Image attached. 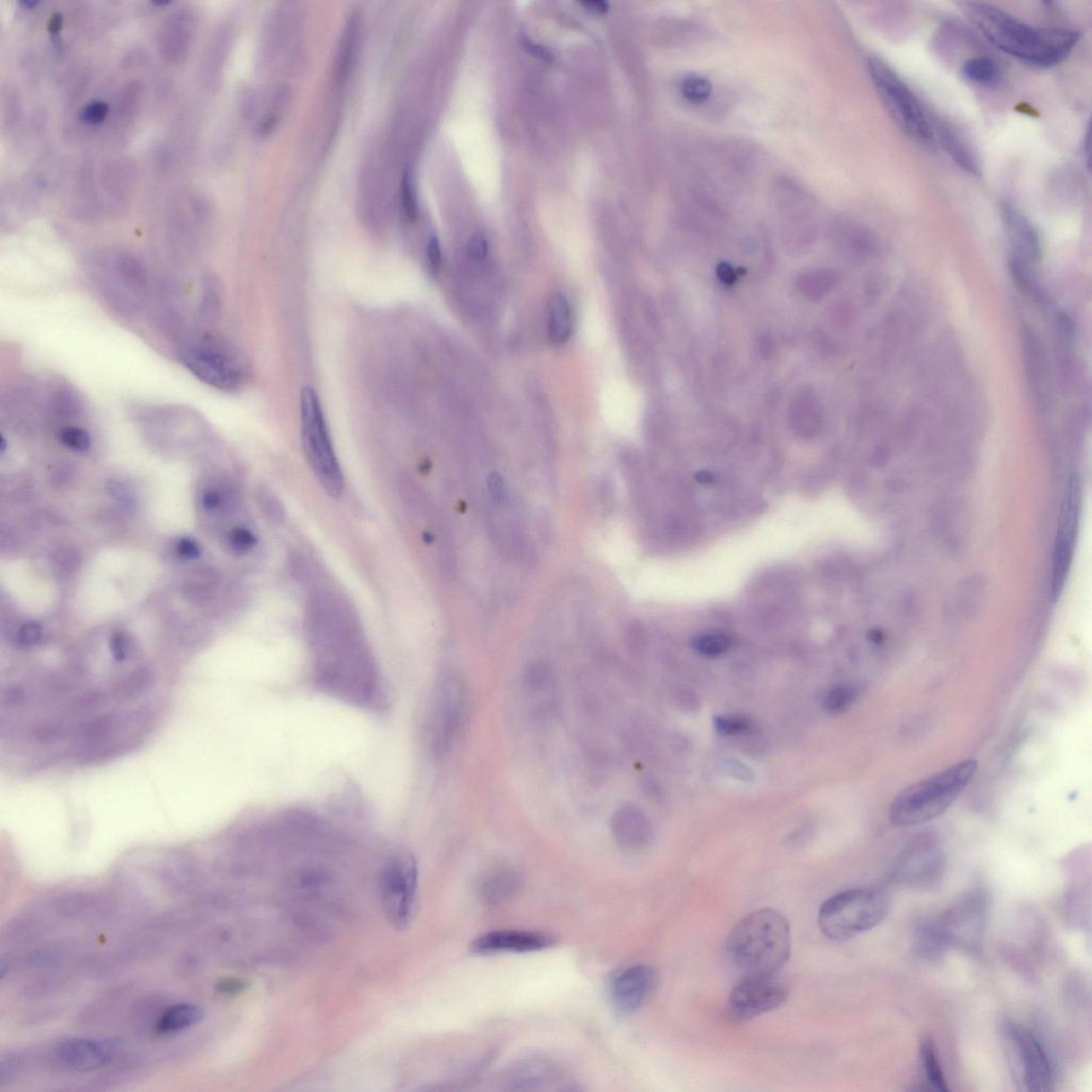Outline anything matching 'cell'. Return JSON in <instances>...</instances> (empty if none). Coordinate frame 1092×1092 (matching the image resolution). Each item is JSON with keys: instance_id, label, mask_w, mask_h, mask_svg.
I'll list each match as a JSON object with an SVG mask.
<instances>
[{"instance_id": "23", "label": "cell", "mask_w": 1092, "mask_h": 1092, "mask_svg": "<svg viewBox=\"0 0 1092 1092\" xmlns=\"http://www.w3.org/2000/svg\"><path fill=\"white\" fill-rule=\"evenodd\" d=\"M203 1010L194 1004H176L167 1008L158 1022V1032L163 1035L181 1033L200 1024Z\"/></svg>"}, {"instance_id": "26", "label": "cell", "mask_w": 1092, "mask_h": 1092, "mask_svg": "<svg viewBox=\"0 0 1092 1092\" xmlns=\"http://www.w3.org/2000/svg\"><path fill=\"white\" fill-rule=\"evenodd\" d=\"M548 338L555 345L567 342L572 333V316L567 300L562 294H555L548 304Z\"/></svg>"}, {"instance_id": "1", "label": "cell", "mask_w": 1092, "mask_h": 1092, "mask_svg": "<svg viewBox=\"0 0 1092 1092\" xmlns=\"http://www.w3.org/2000/svg\"><path fill=\"white\" fill-rule=\"evenodd\" d=\"M964 14L988 41L1027 66L1048 68L1072 53L1080 34L1066 27L1039 28L992 5L969 3Z\"/></svg>"}, {"instance_id": "49", "label": "cell", "mask_w": 1092, "mask_h": 1092, "mask_svg": "<svg viewBox=\"0 0 1092 1092\" xmlns=\"http://www.w3.org/2000/svg\"><path fill=\"white\" fill-rule=\"evenodd\" d=\"M61 26H62V17L59 14H55L53 17H50V24H49V29H50V32L56 33L58 32H59L61 29Z\"/></svg>"}, {"instance_id": "22", "label": "cell", "mask_w": 1092, "mask_h": 1092, "mask_svg": "<svg viewBox=\"0 0 1092 1092\" xmlns=\"http://www.w3.org/2000/svg\"><path fill=\"white\" fill-rule=\"evenodd\" d=\"M935 139L943 148L947 155L950 156L952 161L961 167L964 172L970 176H978L980 173V167L978 156L974 153L970 144L967 141L961 131L956 130L946 121L934 119L932 120Z\"/></svg>"}, {"instance_id": "27", "label": "cell", "mask_w": 1092, "mask_h": 1092, "mask_svg": "<svg viewBox=\"0 0 1092 1092\" xmlns=\"http://www.w3.org/2000/svg\"><path fill=\"white\" fill-rule=\"evenodd\" d=\"M961 74L969 83L979 86H997L1002 77V69L998 63L989 56H975L969 58L961 67Z\"/></svg>"}, {"instance_id": "47", "label": "cell", "mask_w": 1092, "mask_h": 1092, "mask_svg": "<svg viewBox=\"0 0 1092 1092\" xmlns=\"http://www.w3.org/2000/svg\"><path fill=\"white\" fill-rule=\"evenodd\" d=\"M221 502V496L213 491H208L203 496V506L206 510H211L216 508Z\"/></svg>"}, {"instance_id": "11", "label": "cell", "mask_w": 1092, "mask_h": 1092, "mask_svg": "<svg viewBox=\"0 0 1092 1092\" xmlns=\"http://www.w3.org/2000/svg\"><path fill=\"white\" fill-rule=\"evenodd\" d=\"M1011 1061L1015 1074L1027 1091L1053 1090L1055 1073L1047 1049L1040 1039L1024 1025L1009 1022L1004 1028Z\"/></svg>"}, {"instance_id": "35", "label": "cell", "mask_w": 1092, "mask_h": 1092, "mask_svg": "<svg viewBox=\"0 0 1092 1092\" xmlns=\"http://www.w3.org/2000/svg\"><path fill=\"white\" fill-rule=\"evenodd\" d=\"M714 725L720 736H733L749 730L750 721L736 716H719L715 718Z\"/></svg>"}, {"instance_id": "25", "label": "cell", "mask_w": 1092, "mask_h": 1092, "mask_svg": "<svg viewBox=\"0 0 1092 1092\" xmlns=\"http://www.w3.org/2000/svg\"><path fill=\"white\" fill-rule=\"evenodd\" d=\"M913 949L927 961H937L944 956L947 947L935 929L933 918L918 922L913 930Z\"/></svg>"}, {"instance_id": "29", "label": "cell", "mask_w": 1092, "mask_h": 1092, "mask_svg": "<svg viewBox=\"0 0 1092 1092\" xmlns=\"http://www.w3.org/2000/svg\"><path fill=\"white\" fill-rule=\"evenodd\" d=\"M921 1060L925 1071L926 1078L929 1086L935 1091H947L946 1080L944 1073L942 1071L940 1061L937 1055V1051L932 1040H924L920 1049Z\"/></svg>"}, {"instance_id": "4", "label": "cell", "mask_w": 1092, "mask_h": 1092, "mask_svg": "<svg viewBox=\"0 0 1092 1092\" xmlns=\"http://www.w3.org/2000/svg\"><path fill=\"white\" fill-rule=\"evenodd\" d=\"M92 284L104 304L125 320H135L151 304L154 286L147 265L135 254L112 250L88 266Z\"/></svg>"}, {"instance_id": "8", "label": "cell", "mask_w": 1092, "mask_h": 1092, "mask_svg": "<svg viewBox=\"0 0 1092 1092\" xmlns=\"http://www.w3.org/2000/svg\"><path fill=\"white\" fill-rule=\"evenodd\" d=\"M870 77L882 105L907 136L923 147L937 146L932 119L899 75L880 58L871 57Z\"/></svg>"}, {"instance_id": "6", "label": "cell", "mask_w": 1092, "mask_h": 1092, "mask_svg": "<svg viewBox=\"0 0 1092 1092\" xmlns=\"http://www.w3.org/2000/svg\"><path fill=\"white\" fill-rule=\"evenodd\" d=\"M176 350L178 361L195 378L213 389L234 393L249 380L250 369L244 355L217 334L194 333Z\"/></svg>"}, {"instance_id": "13", "label": "cell", "mask_w": 1092, "mask_h": 1092, "mask_svg": "<svg viewBox=\"0 0 1092 1092\" xmlns=\"http://www.w3.org/2000/svg\"><path fill=\"white\" fill-rule=\"evenodd\" d=\"M1082 492L1077 476L1069 479L1064 501H1062L1059 528L1055 537L1053 560H1051V594L1060 599L1070 572L1080 519Z\"/></svg>"}, {"instance_id": "38", "label": "cell", "mask_w": 1092, "mask_h": 1092, "mask_svg": "<svg viewBox=\"0 0 1092 1092\" xmlns=\"http://www.w3.org/2000/svg\"><path fill=\"white\" fill-rule=\"evenodd\" d=\"M230 545L239 552H247L256 546L257 539L246 528H235L230 536Z\"/></svg>"}, {"instance_id": "48", "label": "cell", "mask_w": 1092, "mask_h": 1092, "mask_svg": "<svg viewBox=\"0 0 1092 1092\" xmlns=\"http://www.w3.org/2000/svg\"><path fill=\"white\" fill-rule=\"evenodd\" d=\"M241 988H242V985L240 984V982H239V981H237V980H228V981H223V982H222V984H221V988H219V990H221V992H228V993H230V992H236V991H239V990H240V989H241Z\"/></svg>"}, {"instance_id": "3", "label": "cell", "mask_w": 1092, "mask_h": 1092, "mask_svg": "<svg viewBox=\"0 0 1092 1092\" xmlns=\"http://www.w3.org/2000/svg\"><path fill=\"white\" fill-rule=\"evenodd\" d=\"M790 950L789 921L772 908L745 916L726 941L727 956L745 976H777L788 962Z\"/></svg>"}, {"instance_id": "24", "label": "cell", "mask_w": 1092, "mask_h": 1092, "mask_svg": "<svg viewBox=\"0 0 1092 1092\" xmlns=\"http://www.w3.org/2000/svg\"><path fill=\"white\" fill-rule=\"evenodd\" d=\"M519 886V876L511 870H495L485 876L479 886L482 898L488 904L502 903L510 898Z\"/></svg>"}, {"instance_id": "40", "label": "cell", "mask_w": 1092, "mask_h": 1092, "mask_svg": "<svg viewBox=\"0 0 1092 1092\" xmlns=\"http://www.w3.org/2000/svg\"><path fill=\"white\" fill-rule=\"evenodd\" d=\"M488 485L491 498L498 504H502L507 498V489L504 479L498 473L490 474L488 477Z\"/></svg>"}, {"instance_id": "42", "label": "cell", "mask_w": 1092, "mask_h": 1092, "mask_svg": "<svg viewBox=\"0 0 1092 1092\" xmlns=\"http://www.w3.org/2000/svg\"><path fill=\"white\" fill-rule=\"evenodd\" d=\"M107 113V104L103 102H95L85 109L82 118L86 123L96 124L101 123L102 121L106 118Z\"/></svg>"}, {"instance_id": "19", "label": "cell", "mask_w": 1092, "mask_h": 1092, "mask_svg": "<svg viewBox=\"0 0 1092 1092\" xmlns=\"http://www.w3.org/2000/svg\"><path fill=\"white\" fill-rule=\"evenodd\" d=\"M552 945L553 938L546 934L525 930H499L484 934L474 941L472 951L477 954L491 955L501 952H538Z\"/></svg>"}, {"instance_id": "36", "label": "cell", "mask_w": 1092, "mask_h": 1092, "mask_svg": "<svg viewBox=\"0 0 1092 1092\" xmlns=\"http://www.w3.org/2000/svg\"><path fill=\"white\" fill-rule=\"evenodd\" d=\"M356 32H357L356 17H352V19L348 23V26H347V28H346V32L344 34L343 49H342V53H340V63H339V68H340L339 73L340 74L345 73L347 71V69H348V68H349L350 61H351V56H352V50H354V44L356 42Z\"/></svg>"}, {"instance_id": "30", "label": "cell", "mask_w": 1092, "mask_h": 1092, "mask_svg": "<svg viewBox=\"0 0 1092 1092\" xmlns=\"http://www.w3.org/2000/svg\"><path fill=\"white\" fill-rule=\"evenodd\" d=\"M525 685L529 692L540 693L552 689L554 685L553 670L546 663L537 662L530 663L525 672Z\"/></svg>"}, {"instance_id": "43", "label": "cell", "mask_w": 1092, "mask_h": 1092, "mask_svg": "<svg viewBox=\"0 0 1092 1092\" xmlns=\"http://www.w3.org/2000/svg\"><path fill=\"white\" fill-rule=\"evenodd\" d=\"M427 259H429V267L432 271H438L442 266V250L440 241L437 237H432L427 246Z\"/></svg>"}, {"instance_id": "7", "label": "cell", "mask_w": 1092, "mask_h": 1092, "mask_svg": "<svg viewBox=\"0 0 1092 1092\" xmlns=\"http://www.w3.org/2000/svg\"><path fill=\"white\" fill-rule=\"evenodd\" d=\"M888 911L887 894L881 889H847L834 895L820 907L818 925L828 939L847 941L880 925Z\"/></svg>"}, {"instance_id": "34", "label": "cell", "mask_w": 1092, "mask_h": 1092, "mask_svg": "<svg viewBox=\"0 0 1092 1092\" xmlns=\"http://www.w3.org/2000/svg\"><path fill=\"white\" fill-rule=\"evenodd\" d=\"M402 204L404 215L410 221H415L419 216V206L414 193L412 172L410 169L404 171L402 176Z\"/></svg>"}, {"instance_id": "46", "label": "cell", "mask_w": 1092, "mask_h": 1092, "mask_svg": "<svg viewBox=\"0 0 1092 1092\" xmlns=\"http://www.w3.org/2000/svg\"><path fill=\"white\" fill-rule=\"evenodd\" d=\"M585 7L593 13L605 14L608 13L609 4L604 0H585L582 3Z\"/></svg>"}, {"instance_id": "20", "label": "cell", "mask_w": 1092, "mask_h": 1092, "mask_svg": "<svg viewBox=\"0 0 1092 1092\" xmlns=\"http://www.w3.org/2000/svg\"><path fill=\"white\" fill-rule=\"evenodd\" d=\"M610 830L618 845L627 851H638L650 841L648 819L632 805L617 808L610 819Z\"/></svg>"}, {"instance_id": "18", "label": "cell", "mask_w": 1092, "mask_h": 1092, "mask_svg": "<svg viewBox=\"0 0 1092 1092\" xmlns=\"http://www.w3.org/2000/svg\"><path fill=\"white\" fill-rule=\"evenodd\" d=\"M1002 221L1014 251L1013 261L1025 266L1038 263L1042 257V244L1037 230L1024 212L1010 202H1005Z\"/></svg>"}, {"instance_id": "21", "label": "cell", "mask_w": 1092, "mask_h": 1092, "mask_svg": "<svg viewBox=\"0 0 1092 1092\" xmlns=\"http://www.w3.org/2000/svg\"><path fill=\"white\" fill-rule=\"evenodd\" d=\"M57 1056L68 1068L77 1071H91L108 1064L111 1051L95 1040L73 1038L58 1045Z\"/></svg>"}, {"instance_id": "5", "label": "cell", "mask_w": 1092, "mask_h": 1092, "mask_svg": "<svg viewBox=\"0 0 1092 1092\" xmlns=\"http://www.w3.org/2000/svg\"><path fill=\"white\" fill-rule=\"evenodd\" d=\"M979 763L968 759L916 784L895 797L889 820L899 828L915 827L944 814L972 782Z\"/></svg>"}, {"instance_id": "14", "label": "cell", "mask_w": 1092, "mask_h": 1092, "mask_svg": "<svg viewBox=\"0 0 1092 1092\" xmlns=\"http://www.w3.org/2000/svg\"><path fill=\"white\" fill-rule=\"evenodd\" d=\"M788 997V988L776 976H745L727 999L726 1015L744 1024L781 1007Z\"/></svg>"}, {"instance_id": "32", "label": "cell", "mask_w": 1092, "mask_h": 1092, "mask_svg": "<svg viewBox=\"0 0 1092 1092\" xmlns=\"http://www.w3.org/2000/svg\"><path fill=\"white\" fill-rule=\"evenodd\" d=\"M856 691L849 685H839L832 689L824 699V707L830 713H839L853 701Z\"/></svg>"}, {"instance_id": "28", "label": "cell", "mask_w": 1092, "mask_h": 1092, "mask_svg": "<svg viewBox=\"0 0 1092 1092\" xmlns=\"http://www.w3.org/2000/svg\"><path fill=\"white\" fill-rule=\"evenodd\" d=\"M733 644L729 634L720 629H708L698 634L692 641L693 649L707 657H717L730 650Z\"/></svg>"}, {"instance_id": "41", "label": "cell", "mask_w": 1092, "mask_h": 1092, "mask_svg": "<svg viewBox=\"0 0 1092 1092\" xmlns=\"http://www.w3.org/2000/svg\"><path fill=\"white\" fill-rule=\"evenodd\" d=\"M470 257L476 261H482L488 256L489 245L488 240L483 233L474 235L467 247Z\"/></svg>"}, {"instance_id": "39", "label": "cell", "mask_w": 1092, "mask_h": 1092, "mask_svg": "<svg viewBox=\"0 0 1092 1092\" xmlns=\"http://www.w3.org/2000/svg\"><path fill=\"white\" fill-rule=\"evenodd\" d=\"M111 652L113 660L123 663L130 655L129 643L123 633H114L111 639Z\"/></svg>"}, {"instance_id": "45", "label": "cell", "mask_w": 1092, "mask_h": 1092, "mask_svg": "<svg viewBox=\"0 0 1092 1092\" xmlns=\"http://www.w3.org/2000/svg\"><path fill=\"white\" fill-rule=\"evenodd\" d=\"M523 43L531 54L540 58V59H550V53L543 46L531 42L529 39H525Z\"/></svg>"}, {"instance_id": "16", "label": "cell", "mask_w": 1092, "mask_h": 1092, "mask_svg": "<svg viewBox=\"0 0 1092 1092\" xmlns=\"http://www.w3.org/2000/svg\"><path fill=\"white\" fill-rule=\"evenodd\" d=\"M657 981L655 969L645 964L624 970L611 982L612 1006L621 1015L637 1013L655 990Z\"/></svg>"}, {"instance_id": "12", "label": "cell", "mask_w": 1092, "mask_h": 1092, "mask_svg": "<svg viewBox=\"0 0 1092 1092\" xmlns=\"http://www.w3.org/2000/svg\"><path fill=\"white\" fill-rule=\"evenodd\" d=\"M418 880V865L408 853L393 856L381 871V903L387 921L397 930L406 929L411 922Z\"/></svg>"}, {"instance_id": "2", "label": "cell", "mask_w": 1092, "mask_h": 1092, "mask_svg": "<svg viewBox=\"0 0 1092 1092\" xmlns=\"http://www.w3.org/2000/svg\"><path fill=\"white\" fill-rule=\"evenodd\" d=\"M311 640L317 654V680L323 689L356 704H369L378 698L377 668L355 622L327 629Z\"/></svg>"}, {"instance_id": "9", "label": "cell", "mask_w": 1092, "mask_h": 1092, "mask_svg": "<svg viewBox=\"0 0 1092 1092\" xmlns=\"http://www.w3.org/2000/svg\"><path fill=\"white\" fill-rule=\"evenodd\" d=\"M300 413L303 450L311 469L323 490L332 498H338L344 490V475L320 397L311 386H304L302 391Z\"/></svg>"}, {"instance_id": "44", "label": "cell", "mask_w": 1092, "mask_h": 1092, "mask_svg": "<svg viewBox=\"0 0 1092 1092\" xmlns=\"http://www.w3.org/2000/svg\"><path fill=\"white\" fill-rule=\"evenodd\" d=\"M177 553L183 558L195 559L200 556L201 550L194 540L185 538L178 543Z\"/></svg>"}, {"instance_id": "31", "label": "cell", "mask_w": 1092, "mask_h": 1092, "mask_svg": "<svg viewBox=\"0 0 1092 1092\" xmlns=\"http://www.w3.org/2000/svg\"><path fill=\"white\" fill-rule=\"evenodd\" d=\"M713 86L709 80L698 75L686 77L681 83V95L691 103H703L712 95Z\"/></svg>"}, {"instance_id": "15", "label": "cell", "mask_w": 1092, "mask_h": 1092, "mask_svg": "<svg viewBox=\"0 0 1092 1092\" xmlns=\"http://www.w3.org/2000/svg\"><path fill=\"white\" fill-rule=\"evenodd\" d=\"M431 732L433 754H447L458 736L465 708V687L456 675L443 681L438 692Z\"/></svg>"}, {"instance_id": "37", "label": "cell", "mask_w": 1092, "mask_h": 1092, "mask_svg": "<svg viewBox=\"0 0 1092 1092\" xmlns=\"http://www.w3.org/2000/svg\"><path fill=\"white\" fill-rule=\"evenodd\" d=\"M42 628L37 622H28L22 626L17 632V641L22 646L31 648L41 639Z\"/></svg>"}, {"instance_id": "17", "label": "cell", "mask_w": 1092, "mask_h": 1092, "mask_svg": "<svg viewBox=\"0 0 1092 1092\" xmlns=\"http://www.w3.org/2000/svg\"><path fill=\"white\" fill-rule=\"evenodd\" d=\"M943 872L941 853L932 845H917L904 853L895 866L892 880L907 888H929Z\"/></svg>"}, {"instance_id": "33", "label": "cell", "mask_w": 1092, "mask_h": 1092, "mask_svg": "<svg viewBox=\"0 0 1092 1092\" xmlns=\"http://www.w3.org/2000/svg\"><path fill=\"white\" fill-rule=\"evenodd\" d=\"M60 441L65 447L85 453L91 447L89 433L77 426H66L59 432Z\"/></svg>"}, {"instance_id": "10", "label": "cell", "mask_w": 1092, "mask_h": 1092, "mask_svg": "<svg viewBox=\"0 0 1092 1092\" xmlns=\"http://www.w3.org/2000/svg\"><path fill=\"white\" fill-rule=\"evenodd\" d=\"M988 908V895L984 889H970L933 918L947 950L957 949L968 954L979 952L984 939Z\"/></svg>"}]
</instances>
